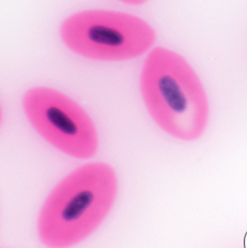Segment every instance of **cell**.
<instances>
[{
    "mask_svg": "<svg viewBox=\"0 0 247 248\" xmlns=\"http://www.w3.org/2000/svg\"><path fill=\"white\" fill-rule=\"evenodd\" d=\"M118 191L114 169L88 163L68 174L45 201L38 236L50 248H68L91 235L108 217Z\"/></svg>",
    "mask_w": 247,
    "mask_h": 248,
    "instance_id": "obj_1",
    "label": "cell"
},
{
    "mask_svg": "<svg viewBox=\"0 0 247 248\" xmlns=\"http://www.w3.org/2000/svg\"><path fill=\"white\" fill-rule=\"evenodd\" d=\"M22 107L31 125L64 154L78 159L91 158L98 149V134L85 110L58 90L31 88Z\"/></svg>",
    "mask_w": 247,
    "mask_h": 248,
    "instance_id": "obj_4",
    "label": "cell"
},
{
    "mask_svg": "<svg viewBox=\"0 0 247 248\" xmlns=\"http://www.w3.org/2000/svg\"><path fill=\"white\" fill-rule=\"evenodd\" d=\"M67 48L97 61H125L152 46L155 32L147 21L114 11H84L69 16L61 27Z\"/></svg>",
    "mask_w": 247,
    "mask_h": 248,
    "instance_id": "obj_3",
    "label": "cell"
},
{
    "mask_svg": "<svg viewBox=\"0 0 247 248\" xmlns=\"http://www.w3.org/2000/svg\"><path fill=\"white\" fill-rule=\"evenodd\" d=\"M150 116L170 136L192 141L204 133L209 104L200 78L182 55L157 47L145 59L140 78Z\"/></svg>",
    "mask_w": 247,
    "mask_h": 248,
    "instance_id": "obj_2",
    "label": "cell"
}]
</instances>
